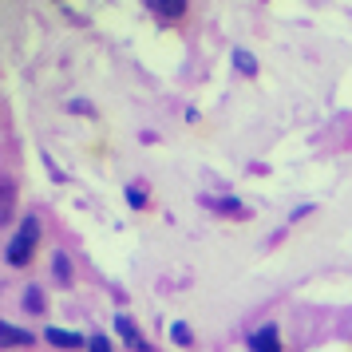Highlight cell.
<instances>
[{
    "label": "cell",
    "mask_w": 352,
    "mask_h": 352,
    "mask_svg": "<svg viewBox=\"0 0 352 352\" xmlns=\"http://www.w3.org/2000/svg\"><path fill=\"white\" fill-rule=\"evenodd\" d=\"M36 241H40V222L36 218H24L20 222V230H16V238L8 241V265H28V257H32V250H36Z\"/></svg>",
    "instance_id": "cell-1"
},
{
    "label": "cell",
    "mask_w": 352,
    "mask_h": 352,
    "mask_svg": "<svg viewBox=\"0 0 352 352\" xmlns=\"http://www.w3.org/2000/svg\"><path fill=\"white\" fill-rule=\"evenodd\" d=\"M32 344V333L28 329H16L8 320H0V349H28Z\"/></svg>",
    "instance_id": "cell-2"
},
{
    "label": "cell",
    "mask_w": 352,
    "mask_h": 352,
    "mask_svg": "<svg viewBox=\"0 0 352 352\" xmlns=\"http://www.w3.org/2000/svg\"><path fill=\"white\" fill-rule=\"evenodd\" d=\"M250 349H254V352H281V340H277V324H261L257 333H250Z\"/></svg>",
    "instance_id": "cell-3"
},
{
    "label": "cell",
    "mask_w": 352,
    "mask_h": 352,
    "mask_svg": "<svg viewBox=\"0 0 352 352\" xmlns=\"http://www.w3.org/2000/svg\"><path fill=\"white\" fill-rule=\"evenodd\" d=\"M115 333L123 336V340H127L131 349H139V352H146V344H143V336L135 333V320H131V317H123V313H119V317H115Z\"/></svg>",
    "instance_id": "cell-4"
},
{
    "label": "cell",
    "mask_w": 352,
    "mask_h": 352,
    "mask_svg": "<svg viewBox=\"0 0 352 352\" xmlns=\"http://www.w3.org/2000/svg\"><path fill=\"white\" fill-rule=\"evenodd\" d=\"M146 8H155L159 16L175 20V16H182V12H186V0H146Z\"/></svg>",
    "instance_id": "cell-5"
},
{
    "label": "cell",
    "mask_w": 352,
    "mask_h": 352,
    "mask_svg": "<svg viewBox=\"0 0 352 352\" xmlns=\"http://www.w3.org/2000/svg\"><path fill=\"white\" fill-rule=\"evenodd\" d=\"M48 340L60 344V349H80V344H87L80 333H67V329H48Z\"/></svg>",
    "instance_id": "cell-6"
},
{
    "label": "cell",
    "mask_w": 352,
    "mask_h": 352,
    "mask_svg": "<svg viewBox=\"0 0 352 352\" xmlns=\"http://www.w3.org/2000/svg\"><path fill=\"white\" fill-rule=\"evenodd\" d=\"M234 67H238L241 76H254V72H257V60H254L245 48H238V52H234Z\"/></svg>",
    "instance_id": "cell-7"
},
{
    "label": "cell",
    "mask_w": 352,
    "mask_h": 352,
    "mask_svg": "<svg viewBox=\"0 0 352 352\" xmlns=\"http://www.w3.org/2000/svg\"><path fill=\"white\" fill-rule=\"evenodd\" d=\"M24 309L28 313H44V297H40V289H24Z\"/></svg>",
    "instance_id": "cell-8"
},
{
    "label": "cell",
    "mask_w": 352,
    "mask_h": 352,
    "mask_svg": "<svg viewBox=\"0 0 352 352\" xmlns=\"http://www.w3.org/2000/svg\"><path fill=\"white\" fill-rule=\"evenodd\" d=\"M8 206H12V182H4V178H0V222L8 218Z\"/></svg>",
    "instance_id": "cell-9"
},
{
    "label": "cell",
    "mask_w": 352,
    "mask_h": 352,
    "mask_svg": "<svg viewBox=\"0 0 352 352\" xmlns=\"http://www.w3.org/2000/svg\"><path fill=\"white\" fill-rule=\"evenodd\" d=\"M170 340H175V344H190V329H186L182 320H175V324H170Z\"/></svg>",
    "instance_id": "cell-10"
},
{
    "label": "cell",
    "mask_w": 352,
    "mask_h": 352,
    "mask_svg": "<svg viewBox=\"0 0 352 352\" xmlns=\"http://www.w3.org/2000/svg\"><path fill=\"white\" fill-rule=\"evenodd\" d=\"M52 273H56L60 281H67V277H72V270H67V257H64V254H56V261H52Z\"/></svg>",
    "instance_id": "cell-11"
},
{
    "label": "cell",
    "mask_w": 352,
    "mask_h": 352,
    "mask_svg": "<svg viewBox=\"0 0 352 352\" xmlns=\"http://www.w3.org/2000/svg\"><path fill=\"white\" fill-rule=\"evenodd\" d=\"M127 198H131V206H135V210H143V206H146V198H143V190H139V186H131Z\"/></svg>",
    "instance_id": "cell-12"
},
{
    "label": "cell",
    "mask_w": 352,
    "mask_h": 352,
    "mask_svg": "<svg viewBox=\"0 0 352 352\" xmlns=\"http://www.w3.org/2000/svg\"><path fill=\"white\" fill-rule=\"evenodd\" d=\"M87 349H91V352H111V344H107L103 336H91V340H87Z\"/></svg>",
    "instance_id": "cell-13"
},
{
    "label": "cell",
    "mask_w": 352,
    "mask_h": 352,
    "mask_svg": "<svg viewBox=\"0 0 352 352\" xmlns=\"http://www.w3.org/2000/svg\"><path fill=\"white\" fill-rule=\"evenodd\" d=\"M214 206H222L226 214H241V206H238V202H230V198H222V202H214Z\"/></svg>",
    "instance_id": "cell-14"
}]
</instances>
